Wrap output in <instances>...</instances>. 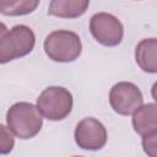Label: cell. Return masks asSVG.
Wrapping results in <instances>:
<instances>
[{"label": "cell", "mask_w": 157, "mask_h": 157, "mask_svg": "<svg viewBox=\"0 0 157 157\" xmlns=\"http://www.w3.org/2000/svg\"><path fill=\"white\" fill-rule=\"evenodd\" d=\"M74 157H82V156H74Z\"/></svg>", "instance_id": "cell-15"}, {"label": "cell", "mask_w": 157, "mask_h": 157, "mask_svg": "<svg viewBox=\"0 0 157 157\" xmlns=\"http://www.w3.org/2000/svg\"><path fill=\"white\" fill-rule=\"evenodd\" d=\"M0 36V63L6 64L11 60L26 56L29 54L36 44V36L33 31L25 25H16L10 31L1 25Z\"/></svg>", "instance_id": "cell-2"}, {"label": "cell", "mask_w": 157, "mask_h": 157, "mask_svg": "<svg viewBox=\"0 0 157 157\" xmlns=\"http://www.w3.org/2000/svg\"><path fill=\"white\" fill-rule=\"evenodd\" d=\"M43 115L37 105L28 102H17L12 104L6 113L7 128L22 140L34 137L42 129Z\"/></svg>", "instance_id": "cell-1"}, {"label": "cell", "mask_w": 157, "mask_h": 157, "mask_svg": "<svg viewBox=\"0 0 157 157\" xmlns=\"http://www.w3.org/2000/svg\"><path fill=\"white\" fill-rule=\"evenodd\" d=\"M132 128L141 135L146 136L157 130V103L142 104L132 114Z\"/></svg>", "instance_id": "cell-9"}, {"label": "cell", "mask_w": 157, "mask_h": 157, "mask_svg": "<svg viewBox=\"0 0 157 157\" xmlns=\"http://www.w3.org/2000/svg\"><path fill=\"white\" fill-rule=\"evenodd\" d=\"M90 32L92 37L104 47H117L124 37L121 22L112 13L98 12L90 20Z\"/></svg>", "instance_id": "cell-5"}, {"label": "cell", "mask_w": 157, "mask_h": 157, "mask_svg": "<svg viewBox=\"0 0 157 157\" xmlns=\"http://www.w3.org/2000/svg\"><path fill=\"white\" fill-rule=\"evenodd\" d=\"M72 94L64 87H47L37 98V108L40 114L53 121L65 119L72 110Z\"/></svg>", "instance_id": "cell-4"}, {"label": "cell", "mask_w": 157, "mask_h": 157, "mask_svg": "<svg viewBox=\"0 0 157 157\" xmlns=\"http://www.w3.org/2000/svg\"><path fill=\"white\" fill-rule=\"evenodd\" d=\"M135 60L142 71L157 74V38L140 40L135 48Z\"/></svg>", "instance_id": "cell-8"}, {"label": "cell", "mask_w": 157, "mask_h": 157, "mask_svg": "<svg viewBox=\"0 0 157 157\" xmlns=\"http://www.w3.org/2000/svg\"><path fill=\"white\" fill-rule=\"evenodd\" d=\"M1 129V142H0V152L1 155H7L12 151L13 145H15V137L13 132L6 128L5 125L0 126Z\"/></svg>", "instance_id": "cell-12"}, {"label": "cell", "mask_w": 157, "mask_h": 157, "mask_svg": "<svg viewBox=\"0 0 157 157\" xmlns=\"http://www.w3.org/2000/svg\"><path fill=\"white\" fill-rule=\"evenodd\" d=\"M75 142L82 150L97 151L107 142L105 126L94 118H85L75 128Z\"/></svg>", "instance_id": "cell-7"}, {"label": "cell", "mask_w": 157, "mask_h": 157, "mask_svg": "<svg viewBox=\"0 0 157 157\" xmlns=\"http://www.w3.org/2000/svg\"><path fill=\"white\" fill-rule=\"evenodd\" d=\"M43 47L49 59L56 63H71L82 52V43L78 34L67 29L49 33L44 39Z\"/></svg>", "instance_id": "cell-3"}, {"label": "cell", "mask_w": 157, "mask_h": 157, "mask_svg": "<svg viewBox=\"0 0 157 157\" xmlns=\"http://www.w3.org/2000/svg\"><path fill=\"white\" fill-rule=\"evenodd\" d=\"M38 4V0H0V12L6 16H22L33 12Z\"/></svg>", "instance_id": "cell-11"}, {"label": "cell", "mask_w": 157, "mask_h": 157, "mask_svg": "<svg viewBox=\"0 0 157 157\" xmlns=\"http://www.w3.org/2000/svg\"><path fill=\"white\" fill-rule=\"evenodd\" d=\"M141 145L148 157H157V130L146 136H142Z\"/></svg>", "instance_id": "cell-13"}, {"label": "cell", "mask_w": 157, "mask_h": 157, "mask_svg": "<svg viewBox=\"0 0 157 157\" xmlns=\"http://www.w3.org/2000/svg\"><path fill=\"white\" fill-rule=\"evenodd\" d=\"M88 6V0H52L48 13L60 18H76L83 15Z\"/></svg>", "instance_id": "cell-10"}, {"label": "cell", "mask_w": 157, "mask_h": 157, "mask_svg": "<svg viewBox=\"0 0 157 157\" xmlns=\"http://www.w3.org/2000/svg\"><path fill=\"white\" fill-rule=\"evenodd\" d=\"M151 96H152V98L156 101V103H157V81L152 85V87H151Z\"/></svg>", "instance_id": "cell-14"}, {"label": "cell", "mask_w": 157, "mask_h": 157, "mask_svg": "<svg viewBox=\"0 0 157 157\" xmlns=\"http://www.w3.org/2000/svg\"><path fill=\"white\" fill-rule=\"evenodd\" d=\"M109 103L115 113L120 115H130L142 105L144 97L136 85L121 81L110 88Z\"/></svg>", "instance_id": "cell-6"}]
</instances>
